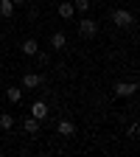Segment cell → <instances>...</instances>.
<instances>
[{
	"label": "cell",
	"mask_w": 140,
	"mask_h": 157,
	"mask_svg": "<svg viewBox=\"0 0 140 157\" xmlns=\"http://www.w3.org/2000/svg\"><path fill=\"white\" fill-rule=\"evenodd\" d=\"M109 20H112L118 28H132L134 25V14L129 9H112L109 11Z\"/></svg>",
	"instance_id": "1"
},
{
	"label": "cell",
	"mask_w": 140,
	"mask_h": 157,
	"mask_svg": "<svg viewBox=\"0 0 140 157\" xmlns=\"http://www.w3.org/2000/svg\"><path fill=\"white\" fill-rule=\"evenodd\" d=\"M78 36H84V39H95L98 36V23L90 17H81L78 20Z\"/></svg>",
	"instance_id": "2"
},
{
	"label": "cell",
	"mask_w": 140,
	"mask_h": 157,
	"mask_svg": "<svg viewBox=\"0 0 140 157\" xmlns=\"http://www.w3.org/2000/svg\"><path fill=\"white\" fill-rule=\"evenodd\" d=\"M45 84V76L42 73H23V90H36Z\"/></svg>",
	"instance_id": "3"
},
{
	"label": "cell",
	"mask_w": 140,
	"mask_h": 157,
	"mask_svg": "<svg viewBox=\"0 0 140 157\" xmlns=\"http://www.w3.org/2000/svg\"><path fill=\"white\" fill-rule=\"evenodd\" d=\"M137 93V82H118L115 84V95L118 98H132Z\"/></svg>",
	"instance_id": "4"
},
{
	"label": "cell",
	"mask_w": 140,
	"mask_h": 157,
	"mask_svg": "<svg viewBox=\"0 0 140 157\" xmlns=\"http://www.w3.org/2000/svg\"><path fill=\"white\" fill-rule=\"evenodd\" d=\"M56 132L62 135V137H73L76 135V124L70 121V118H62V121L56 124Z\"/></svg>",
	"instance_id": "5"
},
{
	"label": "cell",
	"mask_w": 140,
	"mask_h": 157,
	"mask_svg": "<svg viewBox=\"0 0 140 157\" xmlns=\"http://www.w3.org/2000/svg\"><path fill=\"white\" fill-rule=\"evenodd\" d=\"M31 115L36 118V121H45V118H48V104L45 101H34L31 104Z\"/></svg>",
	"instance_id": "6"
},
{
	"label": "cell",
	"mask_w": 140,
	"mask_h": 157,
	"mask_svg": "<svg viewBox=\"0 0 140 157\" xmlns=\"http://www.w3.org/2000/svg\"><path fill=\"white\" fill-rule=\"evenodd\" d=\"M65 45H67V36H65L62 31H56V34H51V48H53V51H62Z\"/></svg>",
	"instance_id": "7"
},
{
	"label": "cell",
	"mask_w": 140,
	"mask_h": 157,
	"mask_svg": "<svg viewBox=\"0 0 140 157\" xmlns=\"http://www.w3.org/2000/svg\"><path fill=\"white\" fill-rule=\"evenodd\" d=\"M20 51H23L25 56H34V53L39 51V42H36V39H23V45H20Z\"/></svg>",
	"instance_id": "8"
},
{
	"label": "cell",
	"mask_w": 140,
	"mask_h": 157,
	"mask_svg": "<svg viewBox=\"0 0 140 157\" xmlns=\"http://www.w3.org/2000/svg\"><path fill=\"white\" fill-rule=\"evenodd\" d=\"M56 11H59V17H62V20H70V17L76 14L73 3H59V6H56Z\"/></svg>",
	"instance_id": "9"
},
{
	"label": "cell",
	"mask_w": 140,
	"mask_h": 157,
	"mask_svg": "<svg viewBox=\"0 0 140 157\" xmlns=\"http://www.w3.org/2000/svg\"><path fill=\"white\" fill-rule=\"evenodd\" d=\"M23 126H25V132H28V135H36V132H39V121H36L34 115H28V118H25Z\"/></svg>",
	"instance_id": "10"
},
{
	"label": "cell",
	"mask_w": 140,
	"mask_h": 157,
	"mask_svg": "<svg viewBox=\"0 0 140 157\" xmlns=\"http://www.w3.org/2000/svg\"><path fill=\"white\" fill-rule=\"evenodd\" d=\"M6 95H9V101H11V104H20V101H23V87H9Z\"/></svg>",
	"instance_id": "11"
},
{
	"label": "cell",
	"mask_w": 140,
	"mask_h": 157,
	"mask_svg": "<svg viewBox=\"0 0 140 157\" xmlns=\"http://www.w3.org/2000/svg\"><path fill=\"white\" fill-rule=\"evenodd\" d=\"M14 9H17V6L11 3V0H0V17H6V20H9V17L14 14Z\"/></svg>",
	"instance_id": "12"
},
{
	"label": "cell",
	"mask_w": 140,
	"mask_h": 157,
	"mask_svg": "<svg viewBox=\"0 0 140 157\" xmlns=\"http://www.w3.org/2000/svg\"><path fill=\"white\" fill-rule=\"evenodd\" d=\"M0 129H3V132H11L14 129V115H0Z\"/></svg>",
	"instance_id": "13"
},
{
	"label": "cell",
	"mask_w": 140,
	"mask_h": 157,
	"mask_svg": "<svg viewBox=\"0 0 140 157\" xmlns=\"http://www.w3.org/2000/svg\"><path fill=\"white\" fill-rule=\"evenodd\" d=\"M73 9H76L78 14H87V11H90V0H73Z\"/></svg>",
	"instance_id": "14"
},
{
	"label": "cell",
	"mask_w": 140,
	"mask_h": 157,
	"mask_svg": "<svg viewBox=\"0 0 140 157\" xmlns=\"http://www.w3.org/2000/svg\"><path fill=\"white\" fill-rule=\"evenodd\" d=\"M34 56H36V62H39V65H42V67H45V65L51 62V56H48V53H42V51H36Z\"/></svg>",
	"instance_id": "15"
},
{
	"label": "cell",
	"mask_w": 140,
	"mask_h": 157,
	"mask_svg": "<svg viewBox=\"0 0 140 157\" xmlns=\"http://www.w3.org/2000/svg\"><path fill=\"white\" fill-rule=\"evenodd\" d=\"M39 17V6L34 3V6H28V20H36Z\"/></svg>",
	"instance_id": "16"
},
{
	"label": "cell",
	"mask_w": 140,
	"mask_h": 157,
	"mask_svg": "<svg viewBox=\"0 0 140 157\" xmlns=\"http://www.w3.org/2000/svg\"><path fill=\"white\" fill-rule=\"evenodd\" d=\"M137 132H140V126H137V124H132V126H129V137H137Z\"/></svg>",
	"instance_id": "17"
},
{
	"label": "cell",
	"mask_w": 140,
	"mask_h": 157,
	"mask_svg": "<svg viewBox=\"0 0 140 157\" xmlns=\"http://www.w3.org/2000/svg\"><path fill=\"white\" fill-rule=\"evenodd\" d=\"M11 3H14V6H20V3H25V0H11Z\"/></svg>",
	"instance_id": "18"
},
{
	"label": "cell",
	"mask_w": 140,
	"mask_h": 157,
	"mask_svg": "<svg viewBox=\"0 0 140 157\" xmlns=\"http://www.w3.org/2000/svg\"><path fill=\"white\" fill-rule=\"evenodd\" d=\"M109 3H115V0H109Z\"/></svg>",
	"instance_id": "19"
}]
</instances>
